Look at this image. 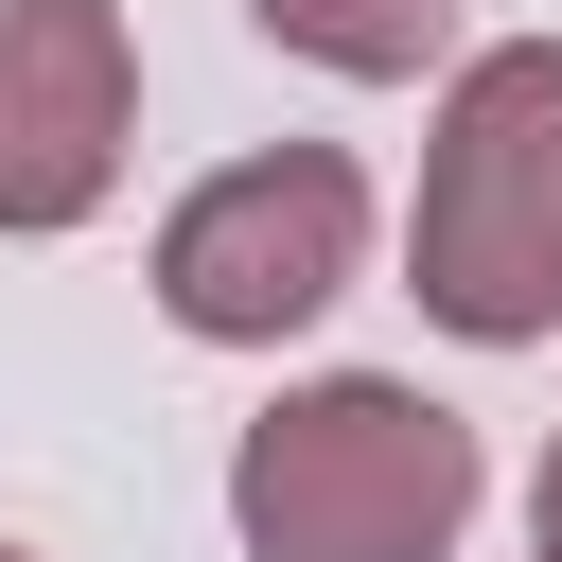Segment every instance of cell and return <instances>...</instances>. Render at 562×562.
<instances>
[{"mask_svg": "<svg viewBox=\"0 0 562 562\" xmlns=\"http://www.w3.org/2000/svg\"><path fill=\"white\" fill-rule=\"evenodd\" d=\"M0 562H18V544H0Z\"/></svg>", "mask_w": 562, "mask_h": 562, "instance_id": "obj_7", "label": "cell"}, {"mask_svg": "<svg viewBox=\"0 0 562 562\" xmlns=\"http://www.w3.org/2000/svg\"><path fill=\"white\" fill-rule=\"evenodd\" d=\"M123 123H140L123 0H0V228L18 246L123 193Z\"/></svg>", "mask_w": 562, "mask_h": 562, "instance_id": "obj_4", "label": "cell"}, {"mask_svg": "<svg viewBox=\"0 0 562 562\" xmlns=\"http://www.w3.org/2000/svg\"><path fill=\"white\" fill-rule=\"evenodd\" d=\"M228 527H246V562H457V527H474V422L422 404V386H386V369L281 386L228 439Z\"/></svg>", "mask_w": 562, "mask_h": 562, "instance_id": "obj_1", "label": "cell"}, {"mask_svg": "<svg viewBox=\"0 0 562 562\" xmlns=\"http://www.w3.org/2000/svg\"><path fill=\"white\" fill-rule=\"evenodd\" d=\"M351 263H369V176L334 140H263L158 211V316L211 351H281L299 316L351 299Z\"/></svg>", "mask_w": 562, "mask_h": 562, "instance_id": "obj_3", "label": "cell"}, {"mask_svg": "<svg viewBox=\"0 0 562 562\" xmlns=\"http://www.w3.org/2000/svg\"><path fill=\"white\" fill-rule=\"evenodd\" d=\"M281 53H316V70H351V88H404V70H439L457 53V0H246Z\"/></svg>", "mask_w": 562, "mask_h": 562, "instance_id": "obj_5", "label": "cell"}, {"mask_svg": "<svg viewBox=\"0 0 562 562\" xmlns=\"http://www.w3.org/2000/svg\"><path fill=\"white\" fill-rule=\"evenodd\" d=\"M422 316L474 351L562 334V35H492L439 88L422 140Z\"/></svg>", "mask_w": 562, "mask_h": 562, "instance_id": "obj_2", "label": "cell"}, {"mask_svg": "<svg viewBox=\"0 0 562 562\" xmlns=\"http://www.w3.org/2000/svg\"><path fill=\"white\" fill-rule=\"evenodd\" d=\"M527 527H544V562H562V439H544V474H527Z\"/></svg>", "mask_w": 562, "mask_h": 562, "instance_id": "obj_6", "label": "cell"}]
</instances>
